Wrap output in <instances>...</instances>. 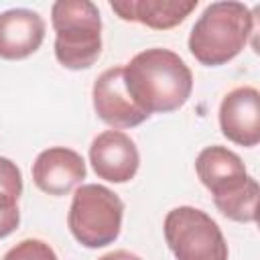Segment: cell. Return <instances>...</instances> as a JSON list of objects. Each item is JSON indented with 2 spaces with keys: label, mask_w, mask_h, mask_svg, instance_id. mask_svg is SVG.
<instances>
[{
  "label": "cell",
  "mask_w": 260,
  "mask_h": 260,
  "mask_svg": "<svg viewBox=\"0 0 260 260\" xmlns=\"http://www.w3.org/2000/svg\"><path fill=\"white\" fill-rule=\"evenodd\" d=\"M165 240L177 260H228L225 238L205 211L181 205L165 217Z\"/></svg>",
  "instance_id": "8992f818"
},
{
  "label": "cell",
  "mask_w": 260,
  "mask_h": 260,
  "mask_svg": "<svg viewBox=\"0 0 260 260\" xmlns=\"http://www.w3.org/2000/svg\"><path fill=\"white\" fill-rule=\"evenodd\" d=\"M85 160L79 152L53 146L43 150L32 162V181L47 195H67L85 179Z\"/></svg>",
  "instance_id": "30bf717a"
},
{
  "label": "cell",
  "mask_w": 260,
  "mask_h": 260,
  "mask_svg": "<svg viewBox=\"0 0 260 260\" xmlns=\"http://www.w3.org/2000/svg\"><path fill=\"white\" fill-rule=\"evenodd\" d=\"M91 98L98 118L112 128H134L150 118L128 95L124 85V67L120 65L106 69L95 79Z\"/></svg>",
  "instance_id": "52a82bcc"
},
{
  "label": "cell",
  "mask_w": 260,
  "mask_h": 260,
  "mask_svg": "<svg viewBox=\"0 0 260 260\" xmlns=\"http://www.w3.org/2000/svg\"><path fill=\"white\" fill-rule=\"evenodd\" d=\"M252 30L254 16L246 4L211 2L191 28L189 51L201 65L219 67L242 53Z\"/></svg>",
  "instance_id": "3957f363"
},
{
  "label": "cell",
  "mask_w": 260,
  "mask_h": 260,
  "mask_svg": "<svg viewBox=\"0 0 260 260\" xmlns=\"http://www.w3.org/2000/svg\"><path fill=\"white\" fill-rule=\"evenodd\" d=\"M89 162L95 175L110 183H128L140 165L134 140L120 130H106L91 140Z\"/></svg>",
  "instance_id": "ba28073f"
},
{
  "label": "cell",
  "mask_w": 260,
  "mask_h": 260,
  "mask_svg": "<svg viewBox=\"0 0 260 260\" xmlns=\"http://www.w3.org/2000/svg\"><path fill=\"white\" fill-rule=\"evenodd\" d=\"M45 39V20L28 8L0 12V59L18 61L32 55Z\"/></svg>",
  "instance_id": "8fae6325"
},
{
  "label": "cell",
  "mask_w": 260,
  "mask_h": 260,
  "mask_svg": "<svg viewBox=\"0 0 260 260\" xmlns=\"http://www.w3.org/2000/svg\"><path fill=\"white\" fill-rule=\"evenodd\" d=\"M197 0H122L110 2L112 10L128 22H140L154 30L181 24L195 8Z\"/></svg>",
  "instance_id": "7c38bea8"
},
{
  "label": "cell",
  "mask_w": 260,
  "mask_h": 260,
  "mask_svg": "<svg viewBox=\"0 0 260 260\" xmlns=\"http://www.w3.org/2000/svg\"><path fill=\"white\" fill-rule=\"evenodd\" d=\"M124 203L108 187L87 183L75 189L67 213V225L73 238L85 248H104L114 244L122 230Z\"/></svg>",
  "instance_id": "5b68a950"
},
{
  "label": "cell",
  "mask_w": 260,
  "mask_h": 260,
  "mask_svg": "<svg viewBox=\"0 0 260 260\" xmlns=\"http://www.w3.org/2000/svg\"><path fill=\"white\" fill-rule=\"evenodd\" d=\"M2 260H59V258L47 242L28 238V240H22L16 246H12L4 254Z\"/></svg>",
  "instance_id": "5bb4252c"
},
{
  "label": "cell",
  "mask_w": 260,
  "mask_h": 260,
  "mask_svg": "<svg viewBox=\"0 0 260 260\" xmlns=\"http://www.w3.org/2000/svg\"><path fill=\"white\" fill-rule=\"evenodd\" d=\"M55 57L73 71L91 67L102 53V16L89 0H57L51 6Z\"/></svg>",
  "instance_id": "277c9868"
},
{
  "label": "cell",
  "mask_w": 260,
  "mask_h": 260,
  "mask_svg": "<svg viewBox=\"0 0 260 260\" xmlns=\"http://www.w3.org/2000/svg\"><path fill=\"white\" fill-rule=\"evenodd\" d=\"M100 260H142V258L132 254V252H128V250H114V252L104 254Z\"/></svg>",
  "instance_id": "9a60e30c"
},
{
  "label": "cell",
  "mask_w": 260,
  "mask_h": 260,
  "mask_svg": "<svg viewBox=\"0 0 260 260\" xmlns=\"http://www.w3.org/2000/svg\"><path fill=\"white\" fill-rule=\"evenodd\" d=\"M22 193L20 169L10 160L0 156V240L10 236L20 223L18 199Z\"/></svg>",
  "instance_id": "4fadbf2b"
},
{
  "label": "cell",
  "mask_w": 260,
  "mask_h": 260,
  "mask_svg": "<svg viewBox=\"0 0 260 260\" xmlns=\"http://www.w3.org/2000/svg\"><path fill=\"white\" fill-rule=\"evenodd\" d=\"M221 134L240 146L260 142V93L252 85L232 89L219 106Z\"/></svg>",
  "instance_id": "9c48e42d"
},
{
  "label": "cell",
  "mask_w": 260,
  "mask_h": 260,
  "mask_svg": "<svg viewBox=\"0 0 260 260\" xmlns=\"http://www.w3.org/2000/svg\"><path fill=\"white\" fill-rule=\"evenodd\" d=\"M124 85L132 102L148 116L167 114L189 100L193 73L175 51L152 47L124 65Z\"/></svg>",
  "instance_id": "6da1fadb"
},
{
  "label": "cell",
  "mask_w": 260,
  "mask_h": 260,
  "mask_svg": "<svg viewBox=\"0 0 260 260\" xmlns=\"http://www.w3.org/2000/svg\"><path fill=\"white\" fill-rule=\"evenodd\" d=\"M195 171L211 191L221 215L232 221L252 223L258 211V183L248 175L242 158L219 144L207 146L197 154Z\"/></svg>",
  "instance_id": "7a4b0ae2"
}]
</instances>
